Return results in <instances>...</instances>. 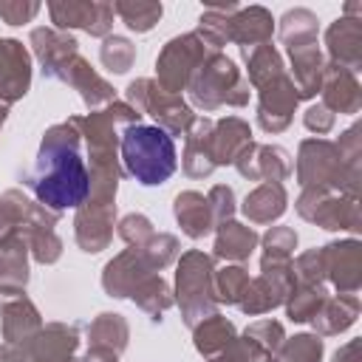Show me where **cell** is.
Returning <instances> with one entry per match:
<instances>
[{"mask_svg": "<svg viewBox=\"0 0 362 362\" xmlns=\"http://www.w3.org/2000/svg\"><path fill=\"white\" fill-rule=\"evenodd\" d=\"M88 189H90V178L79 153L71 144H48L37 161V175H34L37 198L51 209H68V206H79L88 198Z\"/></svg>", "mask_w": 362, "mask_h": 362, "instance_id": "6da1fadb", "label": "cell"}, {"mask_svg": "<svg viewBox=\"0 0 362 362\" xmlns=\"http://www.w3.org/2000/svg\"><path fill=\"white\" fill-rule=\"evenodd\" d=\"M122 158L136 181L156 187L175 173V144L156 124H133L122 136Z\"/></svg>", "mask_w": 362, "mask_h": 362, "instance_id": "7a4b0ae2", "label": "cell"}]
</instances>
